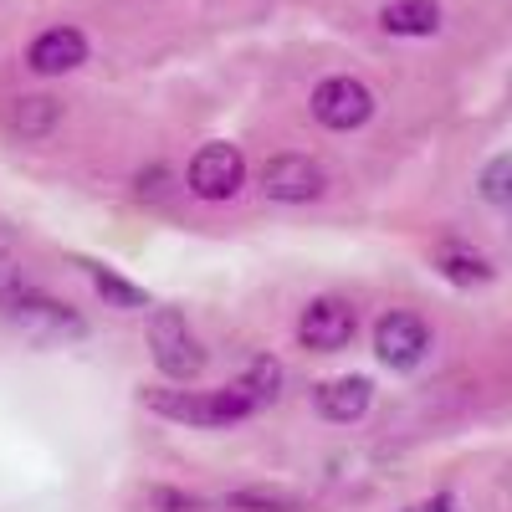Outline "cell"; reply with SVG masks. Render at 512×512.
<instances>
[{
  "label": "cell",
  "instance_id": "cell-5",
  "mask_svg": "<svg viewBox=\"0 0 512 512\" xmlns=\"http://www.w3.org/2000/svg\"><path fill=\"white\" fill-rule=\"evenodd\" d=\"M425 354H431V323H425L420 313L410 308H395V313H384L374 323V359L384 369H395V374H410L425 364Z\"/></svg>",
  "mask_w": 512,
  "mask_h": 512
},
{
  "label": "cell",
  "instance_id": "cell-1",
  "mask_svg": "<svg viewBox=\"0 0 512 512\" xmlns=\"http://www.w3.org/2000/svg\"><path fill=\"white\" fill-rule=\"evenodd\" d=\"M139 405L159 420H180V425H210V431H226V425H241L262 410L241 379L221 384V390H169V384H144Z\"/></svg>",
  "mask_w": 512,
  "mask_h": 512
},
{
  "label": "cell",
  "instance_id": "cell-2",
  "mask_svg": "<svg viewBox=\"0 0 512 512\" xmlns=\"http://www.w3.org/2000/svg\"><path fill=\"white\" fill-rule=\"evenodd\" d=\"M144 344H149L154 369H159L169 384H190V379H200L205 364H210V349L190 333V323H185L180 308H154L149 323H144Z\"/></svg>",
  "mask_w": 512,
  "mask_h": 512
},
{
  "label": "cell",
  "instance_id": "cell-10",
  "mask_svg": "<svg viewBox=\"0 0 512 512\" xmlns=\"http://www.w3.org/2000/svg\"><path fill=\"white\" fill-rule=\"evenodd\" d=\"M431 267H436L451 287H487V282L497 277L492 256H487L482 246H472V241H456V236H446V241L431 246Z\"/></svg>",
  "mask_w": 512,
  "mask_h": 512
},
{
  "label": "cell",
  "instance_id": "cell-21",
  "mask_svg": "<svg viewBox=\"0 0 512 512\" xmlns=\"http://www.w3.org/2000/svg\"><path fill=\"white\" fill-rule=\"evenodd\" d=\"M405 512H456V497L451 492H436V497H425V502H415Z\"/></svg>",
  "mask_w": 512,
  "mask_h": 512
},
{
  "label": "cell",
  "instance_id": "cell-8",
  "mask_svg": "<svg viewBox=\"0 0 512 512\" xmlns=\"http://www.w3.org/2000/svg\"><path fill=\"white\" fill-rule=\"evenodd\" d=\"M359 333V313L349 297H313V303L303 308V318H297V344H303L308 354H338L349 349Z\"/></svg>",
  "mask_w": 512,
  "mask_h": 512
},
{
  "label": "cell",
  "instance_id": "cell-16",
  "mask_svg": "<svg viewBox=\"0 0 512 512\" xmlns=\"http://www.w3.org/2000/svg\"><path fill=\"white\" fill-rule=\"evenodd\" d=\"M477 195H482L487 205L512 210V154H497V159H487V164H482V175H477Z\"/></svg>",
  "mask_w": 512,
  "mask_h": 512
},
{
  "label": "cell",
  "instance_id": "cell-9",
  "mask_svg": "<svg viewBox=\"0 0 512 512\" xmlns=\"http://www.w3.org/2000/svg\"><path fill=\"white\" fill-rule=\"evenodd\" d=\"M82 62H88V36L77 26H47V31H36L31 47H26V67L36 77H62Z\"/></svg>",
  "mask_w": 512,
  "mask_h": 512
},
{
  "label": "cell",
  "instance_id": "cell-11",
  "mask_svg": "<svg viewBox=\"0 0 512 512\" xmlns=\"http://www.w3.org/2000/svg\"><path fill=\"white\" fill-rule=\"evenodd\" d=\"M313 405H318V415L333 420V425H354V420H364L369 405H374V384H369L364 374L328 379V384H318V390H313Z\"/></svg>",
  "mask_w": 512,
  "mask_h": 512
},
{
  "label": "cell",
  "instance_id": "cell-19",
  "mask_svg": "<svg viewBox=\"0 0 512 512\" xmlns=\"http://www.w3.org/2000/svg\"><path fill=\"white\" fill-rule=\"evenodd\" d=\"M149 502H154L159 512H200V502H195L190 492H180V487H154Z\"/></svg>",
  "mask_w": 512,
  "mask_h": 512
},
{
  "label": "cell",
  "instance_id": "cell-18",
  "mask_svg": "<svg viewBox=\"0 0 512 512\" xmlns=\"http://www.w3.org/2000/svg\"><path fill=\"white\" fill-rule=\"evenodd\" d=\"M241 384H246V390L262 400V410H267V405L277 400V390H282V364H277V359H251V369L241 374Z\"/></svg>",
  "mask_w": 512,
  "mask_h": 512
},
{
  "label": "cell",
  "instance_id": "cell-14",
  "mask_svg": "<svg viewBox=\"0 0 512 512\" xmlns=\"http://www.w3.org/2000/svg\"><path fill=\"white\" fill-rule=\"evenodd\" d=\"M88 267V282L98 287V297L108 308H118V313H134V308H149V292L139 287V282H128V277H118L113 267H103V262H82Z\"/></svg>",
  "mask_w": 512,
  "mask_h": 512
},
{
  "label": "cell",
  "instance_id": "cell-15",
  "mask_svg": "<svg viewBox=\"0 0 512 512\" xmlns=\"http://www.w3.org/2000/svg\"><path fill=\"white\" fill-rule=\"evenodd\" d=\"M31 287V272H26V251H21V236L0 226V303H11L16 292Z\"/></svg>",
  "mask_w": 512,
  "mask_h": 512
},
{
  "label": "cell",
  "instance_id": "cell-20",
  "mask_svg": "<svg viewBox=\"0 0 512 512\" xmlns=\"http://www.w3.org/2000/svg\"><path fill=\"white\" fill-rule=\"evenodd\" d=\"M164 180H169V169H164V164H149L144 175H139V185H134V195H139V200H159V195H164Z\"/></svg>",
  "mask_w": 512,
  "mask_h": 512
},
{
  "label": "cell",
  "instance_id": "cell-13",
  "mask_svg": "<svg viewBox=\"0 0 512 512\" xmlns=\"http://www.w3.org/2000/svg\"><path fill=\"white\" fill-rule=\"evenodd\" d=\"M57 123H62V98H52V93H26V98H16V103H11V118H6V128H11L21 144H41Z\"/></svg>",
  "mask_w": 512,
  "mask_h": 512
},
{
  "label": "cell",
  "instance_id": "cell-6",
  "mask_svg": "<svg viewBox=\"0 0 512 512\" xmlns=\"http://www.w3.org/2000/svg\"><path fill=\"white\" fill-rule=\"evenodd\" d=\"M256 185H262V195L277 200V205H308V200H323L328 175H323V164H318L313 154L287 149V154H272V159L262 164Z\"/></svg>",
  "mask_w": 512,
  "mask_h": 512
},
{
  "label": "cell",
  "instance_id": "cell-12",
  "mask_svg": "<svg viewBox=\"0 0 512 512\" xmlns=\"http://www.w3.org/2000/svg\"><path fill=\"white\" fill-rule=\"evenodd\" d=\"M441 0H384L379 6V31L384 36H436L441 31Z\"/></svg>",
  "mask_w": 512,
  "mask_h": 512
},
{
  "label": "cell",
  "instance_id": "cell-17",
  "mask_svg": "<svg viewBox=\"0 0 512 512\" xmlns=\"http://www.w3.org/2000/svg\"><path fill=\"white\" fill-rule=\"evenodd\" d=\"M226 507H236V512H297V497L282 487H236L226 497Z\"/></svg>",
  "mask_w": 512,
  "mask_h": 512
},
{
  "label": "cell",
  "instance_id": "cell-3",
  "mask_svg": "<svg viewBox=\"0 0 512 512\" xmlns=\"http://www.w3.org/2000/svg\"><path fill=\"white\" fill-rule=\"evenodd\" d=\"M0 313H6L26 338H36V344H72V338H88V323L77 318V308H67L62 297H47L41 287L16 292L11 303H0Z\"/></svg>",
  "mask_w": 512,
  "mask_h": 512
},
{
  "label": "cell",
  "instance_id": "cell-7",
  "mask_svg": "<svg viewBox=\"0 0 512 512\" xmlns=\"http://www.w3.org/2000/svg\"><path fill=\"white\" fill-rule=\"evenodd\" d=\"M185 185L195 200H231L246 185V154L236 144H200L185 164Z\"/></svg>",
  "mask_w": 512,
  "mask_h": 512
},
{
  "label": "cell",
  "instance_id": "cell-4",
  "mask_svg": "<svg viewBox=\"0 0 512 512\" xmlns=\"http://www.w3.org/2000/svg\"><path fill=\"white\" fill-rule=\"evenodd\" d=\"M308 113L318 128H328V134H354V128H364L374 118V93L364 88L359 77H323L313 98H308Z\"/></svg>",
  "mask_w": 512,
  "mask_h": 512
}]
</instances>
